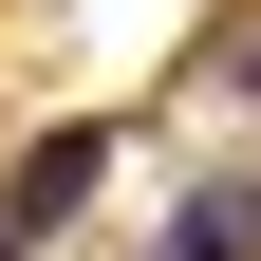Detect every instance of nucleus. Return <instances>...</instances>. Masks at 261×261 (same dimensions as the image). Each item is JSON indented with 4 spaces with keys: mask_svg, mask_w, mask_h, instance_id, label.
I'll return each instance as SVG.
<instances>
[{
    "mask_svg": "<svg viewBox=\"0 0 261 261\" xmlns=\"http://www.w3.org/2000/svg\"><path fill=\"white\" fill-rule=\"evenodd\" d=\"M205 93H261V19H243V38H224V56H205Z\"/></svg>",
    "mask_w": 261,
    "mask_h": 261,
    "instance_id": "3",
    "label": "nucleus"
},
{
    "mask_svg": "<svg viewBox=\"0 0 261 261\" xmlns=\"http://www.w3.org/2000/svg\"><path fill=\"white\" fill-rule=\"evenodd\" d=\"M93 168H112V130L75 112V130H38V149H19V187H0V205H19V224H75V205H93Z\"/></svg>",
    "mask_w": 261,
    "mask_h": 261,
    "instance_id": "2",
    "label": "nucleus"
},
{
    "mask_svg": "<svg viewBox=\"0 0 261 261\" xmlns=\"http://www.w3.org/2000/svg\"><path fill=\"white\" fill-rule=\"evenodd\" d=\"M149 261H261V168H205V187L168 205V243H149Z\"/></svg>",
    "mask_w": 261,
    "mask_h": 261,
    "instance_id": "1",
    "label": "nucleus"
},
{
    "mask_svg": "<svg viewBox=\"0 0 261 261\" xmlns=\"http://www.w3.org/2000/svg\"><path fill=\"white\" fill-rule=\"evenodd\" d=\"M19 243H38V224H19V205H0V261H19Z\"/></svg>",
    "mask_w": 261,
    "mask_h": 261,
    "instance_id": "4",
    "label": "nucleus"
}]
</instances>
